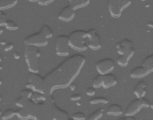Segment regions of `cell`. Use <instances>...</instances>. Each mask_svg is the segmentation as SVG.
<instances>
[{"instance_id": "6da1fadb", "label": "cell", "mask_w": 153, "mask_h": 120, "mask_svg": "<svg viewBox=\"0 0 153 120\" xmlns=\"http://www.w3.org/2000/svg\"><path fill=\"white\" fill-rule=\"evenodd\" d=\"M86 62V57L82 54H74L65 59L57 68L48 72L44 82L48 93L51 95L55 90L67 88L74 82Z\"/></svg>"}, {"instance_id": "7a4b0ae2", "label": "cell", "mask_w": 153, "mask_h": 120, "mask_svg": "<svg viewBox=\"0 0 153 120\" xmlns=\"http://www.w3.org/2000/svg\"><path fill=\"white\" fill-rule=\"evenodd\" d=\"M55 101L49 96L47 97V100L35 103L33 109H32L30 112V119L31 120H53L54 114V107Z\"/></svg>"}, {"instance_id": "3957f363", "label": "cell", "mask_w": 153, "mask_h": 120, "mask_svg": "<svg viewBox=\"0 0 153 120\" xmlns=\"http://www.w3.org/2000/svg\"><path fill=\"white\" fill-rule=\"evenodd\" d=\"M40 53L39 47L24 44V58L28 69L31 73H39V59L40 57Z\"/></svg>"}, {"instance_id": "277c9868", "label": "cell", "mask_w": 153, "mask_h": 120, "mask_svg": "<svg viewBox=\"0 0 153 120\" xmlns=\"http://www.w3.org/2000/svg\"><path fill=\"white\" fill-rule=\"evenodd\" d=\"M86 31L76 29L68 36V46L71 49L77 52H84L88 49L86 42Z\"/></svg>"}, {"instance_id": "5b68a950", "label": "cell", "mask_w": 153, "mask_h": 120, "mask_svg": "<svg viewBox=\"0 0 153 120\" xmlns=\"http://www.w3.org/2000/svg\"><path fill=\"white\" fill-rule=\"evenodd\" d=\"M26 88L32 90V92L42 94H46L48 93L44 82V78L39 73H31L29 79H28V83L26 84Z\"/></svg>"}, {"instance_id": "8992f818", "label": "cell", "mask_w": 153, "mask_h": 120, "mask_svg": "<svg viewBox=\"0 0 153 120\" xmlns=\"http://www.w3.org/2000/svg\"><path fill=\"white\" fill-rule=\"evenodd\" d=\"M132 4V0H108L107 8L111 17L118 19L122 16L124 11Z\"/></svg>"}, {"instance_id": "52a82bcc", "label": "cell", "mask_w": 153, "mask_h": 120, "mask_svg": "<svg viewBox=\"0 0 153 120\" xmlns=\"http://www.w3.org/2000/svg\"><path fill=\"white\" fill-rule=\"evenodd\" d=\"M149 101L145 98H136L135 100L132 101L131 103L128 105L124 115L126 117H133L137 113H139L142 109L143 108H149Z\"/></svg>"}, {"instance_id": "ba28073f", "label": "cell", "mask_w": 153, "mask_h": 120, "mask_svg": "<svg viewBox=\"0 0 153 120\" xmlns=\"http://www.w3.org/2000/svg\"><path fill=\"white\" fill-rule=\"evenodd\" d=\"M55 53L60 57H67L70 53V47L68 46V36L61 35L55 38Z\"/></svg>"}, {"instance_id": "9c48e42d", "label": "cell", "mask_w": 153, "mask_h": 120, "mask_svg": "<svg viewBox=\"0 0 153 120\" xmlns=\"http://www.w3.org/2000/svg\"><path fill=\"white\" fill-rule=\"evenodd\" d=\"M86 42H87V46L88 48L97 51L101 48L102 43H101V38L100 35L97 33L96 29L94 28H90L89 31H86Z\"/></svg>"}, {"instance_id": "30bf717a", "label": "cell", "mask_w": 153, "mask_h": 120, "mask_svg": "<svg viewBox=\"0 0 153 120\" xmlns=\"http://www.w3.org/2000/svg\"><path fill=\"white\" fill-rule=\"evenodd\" d=\"M24 44L27 46H33L36 47H44L48 44V39L45 38L39 32L34 33L32 35L28 36L23 40Z\"/></svg>"}, {"instance_id": "8fae6325", "label": "cell", "mask_w": 153, "mask_h": 120, "mask_svg": "<svg viewBox=\"0 0 153 120\" xmlns=\"http://www.w3.org/2000/svg\"><path fill=\"white\" fill-rule=\"evenodd\" d=\"M115 62L111 58H105L96 63V69L100 75L111 73L115 69Z\"/></svg>"}, {"instance_id": "7c38bea8", "label": "cell", "mask_w": 153, "mask_h": 120, "mask_svg": "<svg viewBox=\"0 0 153 120\" xmlns=\"http://www.w3.org/2000/svg\"><path fill=\"white\" fill-rule=\"evenodd\" d=\"M75 17V10L74 8H72L70 6H65L59 12L58 14V20L64 22H69L74 20V18Z\"/></svg>"}, {"instance_id": "4fadbf2b", "label": "cell", "mask_w": 153, "mask_h": 120, "mask_svg": "<svg viewBox=\"0 0 153 120\" xmlns=\"http://www.w3.org/2000/svg\"><path fill=\"white\" fill-rule=\"evenodd\" d=\"M117 78H116L115 75L108 73L106 75H102V85L104 89H108L110 87H113L117 85Z\"/></svg>"}, {"instance_id": "5bb4252c", "label": "cell", "mask_w": 153, "mask_h": 120, "mask_svg": "<svg viewBox=\"0 0 153 120\" xmlns=\"http://www.w3.org/2000/svg\"><path fill=\"white\" fill-rule=\"evenodd\" d=\"M134 53H135V50L133 47L130 50H128L126 53H124V54L119 55V57L117 58V64L120 67H126L130 62V60L134 55Z\"/></svg>"}, {"instance_id": "9a60e30c", "label": "cell", "mask_w": 153, "mask_h": 120, "mask_svg": "<svg viewBox=\"0 0 153 120\" xmlns=\"http://www.w3.org/2000/svg\"><path fill=\"white\" fill-rule=\"evenodd\" d=\"M150 72L149 70H147L145 68H143L142 66H140V67H136L134 69H133L130 73V77L132 78H145L147 77L148 75H149Z\"/></svg>"}, {"instance_id": "2e32d148", "label": "cell", "mask_w": 153, "mask_h": 120, "mask_svg": "<svg viewBox=\"0 0 153 120\" xmlns=\"http://www.w3.org/2000/svg\"><path fill=\"white\" fill-rule=\"evenodd\" d=\"M146 93V83L144 81L139 82L133 89V94L136 96V98H144Z\"/></svg>"}, {"instance_id": "e0dca14e", "label": "cell", "mask_w": 153, "mask_h": 120, "mask_svg": "<svg viewBox=\"0 0 153 120\" xmlns=\"http://www.w3.org/2000/svg\"><path fill=\"white\" fill-rule=\"evenodd\" d=\"M70 116L62 109H59L57 105L54 107V114H53V120H68Z\"/></svg>"}, {"instance_id": "ac0fdd59", "label": "cell", "mask_w": 153, "mask_h": 120, "mask_svg": "<svg viewBox=\"0 0 153 120\" xmlns=\"http://www.w3.org/2000/svg\"><path fill=\"white\" fill-rule=\"evenodd\" d=\"M91 1V0H68V3H69V6L76 11L77 9L84 8L88 6Z\"/></svg>"}, {"instance_id": "d6986e66", "label": "cell", "mask_w": 153, "mask_h": 120, "mask_svg": "<svg viewBox=\"0 0 153 120\" xmlns=\"http://www.w3.org/2000/svg\"><path fill=\"white\" fill-rule=\"evenodd\" d=\"M107 114L109 116L119 117L124 113L123 108L118 104H111L110 106L107 109Z\"/></svg>"}, {"instance_id": "ffe728a7", "label": "cell", "mask_w": 153, "mask_h": 120, "mask_svg": "<svg viewBox=\"0 0 153 120\" xmlns=\"http://www.w3.org/2000/svg\"><path fill=\"white\" fill-rule=\"evenodd\" d=\"M17 3L18 0H0V12L15 7Z\"/></svg>"}, {"instance_id": "44dd1931", "label": "cell", "mask_w": 153, "mask_h": 120, "mask_svg": "<svg viewBox=\"0 0 153 120\" xmlns=\"http://www.w3.org/2000/svg\"><path fill=\"white\" fill-rule=\"evenodd\" d=\"M39 32L47 39H50L53 37V31L47 24H44L42 27H41V28L39 29Z\"/></svg>"}, {"instance_id": "7402d4cb", "label": "cell", "mask_w": 153, "mask_h": 120, "mask_svg": "<svg viewBox=\"0 0 153 120\" xmlns=\"http://www.w3.org/2000/svg\"><path fill=\"white\" fill-rule=\"evenodd\" d=\"M143 68L149 70L150 73L153 72V55H149L143 60V62L142 64Z\"/></svg>"}, {"instance_id": "603a6c76", "label": "cell", "mask_w": 153, "mask_h": 120, "mask_svg": "<svg viewBox=\"0 0 153 120\" xmlns=\"http://www.w3.org/2000/svg\"><path fill=\"white\" fill-rule=\"evenodd\" d=\"M15 116L20 120H28V119H30L29 111H28L27 109H25V108H19V110L15 111Z\"/></svg>"}, {"instance_id": "cb8c5ba5", "label": "cell", "mask_w": 153, "mask_h": 120, "mask_svg": "<svg viewBox=\"0 0 153 120\" xmlns=\"http://www.w3.org/2000/svg\"><path fill=\"white\" fill-rule=\"evenodd\" d=\"M103 113H104V109H102V108L98 109L96 111L91 113L88 117H86L85 120H100L102 117Z\"/></svg>"}, {"instance_id": "d4e9b609", "label": "cell", "mask_w": 153, "mask_h": 120, "mask_svg": "<svg viewBox=\"0 0 153 120\" xmlns=\"http://www.w3.org/2000/svg\"><path fill=\"white\" fill-rule=\"evenodd\" d=\"M31 100H32L33 102H35V103H39V102H42V101H46V100H47V97L45 96V94L33 92V93H32V97H31Z\"/></svg>"}, {"instance_id": "484cf974", "label": "cell", "mask_w": 153, "mask_h": 120, "mask_svg": "<svg viewBox=\"0 0 153 120\" xmlns=\"http://www.w3.org/2000/svg\"><path fill=\"white\" fill-rule=\"evenodd\" d=\"M90 103H91V105H96V104H107V103H108V100H107V98L102 97V96H100V97H92V98L90 100Z\"/></svg>"}, {"instance_id": "4316f807", "label": "cell", "mask_w": 153, "mask_h": 120, "mask_svg": "<svg viewBox=\"0 0 153 120\" xmlns=\"http://www.w3.org/2000/svg\"><path fill=\"white\" fill-rule=\"evenodd\" d=\"M15 116V110L13 109H8L4 111V113L1 114V119L2 120H9Z\"/></svg>"}, {"instance_id": "83f0119b", "label": "cell", "mask_w": 153, "mask_h": 120, "mask_svg": "<svg viewBox=\"0 0 153 120\" xmlns=\"http://www.w3.org/2000/svg\"><path fill=\"white\" fill-rule=\"evenodd\" d=\"M5 27L6 29L8 31H17L19 28V26L16 22H15L13 21H6V24H5Z\"/></svg>"}, {"instance_id": "f1b7e54d", "label": "cell", "mask_w": 153, "mask_h": 120, "mask_svg": "<svg viewBox=\"0 0 153 120\" xmlns=\"http://www.w3.org/2000/svg\"><path fill=\"white\" fill-rule=\"evenodd\" d=\"M102 85V75H99L92 80V87L95 89H99Z\"/></svg>"}, {"instance_id": "f546056e", "label": "cell", "mask_w": 153, "mask_h": 120, "mask_svg": "<svg viewBox=\"0 0 153 120\" xmlns=\"http://www.w3.org/2000/svg\"><path fill=\"white\" fill-rule=\"evenodd\" d=\"M32 93L33 92L32 91V90L25 88V89H23V90H22V91H21L20 96H22L23 98H26V99H31V97L32 95Z\"/></svg>"}, {"instance_id": "4dcf8cb0", "label": "cell", "mask_w": 153, "mask_h": 120, "mask_svg": "<svg viewBox=\"0 0 153 120\" xmlns=\"http://www.w3.org/2000/svg\"><path fill=\"white\" fill-rule=\"evenodd\" d=\"M72 118L74 120H85L86 116H85L84 113H82V112H76L72 116Z\"/></svg>"}, {"instance_id": "1f68e13d", "label": "cell", "mask_w": 153, "mask_h": 120, "mask_svg": "<svg viewBox=\"0 0 153 120\" xmlns=\"http://www.w3.org/2000/svg\"><path fill=\"white\" fill-rule=\"evenodd\" d=\"M7 21V15L5 12H0V27H5V24Z\"/></svg>"}, {"instance_id": "d6a6232c", "label": "cell", "mask_w": 153, "mask_h": 120, "mask_svg": "<svg viewBox=\"0 0 153 120\" xmlns=\"http://www.w3.org/2000/svg\"><path fill=\"white\" fill-rule=\"evenodd\" d=\"M54 1H55V0H39L38 4H39V6H48V5H50V4H52Z\"/></svg>"}, {"instance_id": "836d02e7", "label": "cell", "mask_w": 153, "mask_h": 120, "mask_svg": "<svg viewBox=\"0 0 153 120\" xmlns=\"http://www.w3.org/2000/svg\"><path fill=\"white\" fill-rule=\"evenodd\" d=\"M86 94L88 96H94L96 94V89L94 87H88L86 89Z\"/></svg>"}, {"instance_id": "e575fe53", "label": "cell", "mask_w": 153, "mask_h": 120, "mask_svg": "<svg viewBox=\"0 0 153 120\" xmlns=\"http://www.w3.org/2000/svg\"><path fill=\"white\" fill-rule=\"evenodd\" d=\"M13 44L12 42H6V44L4 46V50L6 52H9L13 50Z\"/></svg>"}, {"instance_id": "d590c367", "label": "cell", "mask_w": 153, "mask_h": 120, "mask_svg": "<svg viewBox=\"0 0 153 120\" xmlns=\"http://www.w3.org/2000/svg\"><path fill=\"white\" fill-rule=\"evenodd\" d=\"M70 99H71V101H76V102H77V101H81V95L79 94H74L71 95Z\"/></svg>"}, {"instance_id": "8d00e7d4", "label": "cell", "mask_w": 153, "mask_h": 120, "mask_svg": "<svg viewBox=\"0 0 153 120\" xmlns=\"http://www.w3.org/2000/svg\"><path fill=\"white\" fill-rule=\"evenodd\" d=\"M13 58H15V60H19L21 58V54L18 51H15V52H13Z\"/></svg>"}, {"instance_id": "74e56055", "label": "cell", "mask_w": 153, "mask_h": 120, "mask_svg": "<svg viewBox=\"0 0 153 120\" xmlns=\"http://www.w3.org/2000/svg\"><path fill=\"white\" fill-rule=\"evenodd\" d=\"M119 120H135V118L133 117H123V118H120Z\"/></svg>"}, {"instance_id": "f35d334b", "label": "cell", "mask_w": 153, "mask_h": 120, "mask_svg": "<svg viewBox=\"0 0 153 120\" xmlns=\"http://www.w3.org/2000/svg\"><path fill=\"white\" fill-rule=\"evenodd\" d=\"M68 87H70V90H71V91H74V90H75V85L74 84V83H72L70 85H69Z\"/></svg>"}, {"instance_id": "ab89813d", "label": "cell", "mask_w": 153, "mask_h": 120, "mask_svg": "<svg viewBox=\"0 0 153 120\" xmlns=\"http://www.w3.org/2000/svg\"><path fill=\"white\" fill-rule=\"evenodd\" d=\"M3 32H4V28H3V27H0V35L3 34Z\"/></svg>"}, {"instance_id": "60d3db41", "label": "cell", "mask_w": 153, "mask_h": 120, "mask_svg": "<svg viewBox=\"0 0 153 120\" xmlns=\"http://www.w3.org/2000/svg\"><path fill=\"white\" fill-rule=\"evenodd\" d=\"M28 1H29V2H31V3H38V1H39V0H28Z\"/></svg>"}, {"instance_id": "b9f144b4", "label": "cell", "mask_w": 153, "mask_h": 120, "mask_svg": "<svg viewBox=\"0 0 153 120\" xmlns=\"http://www.w3.org/2000/svg\"><path fill=\"white\" fill-rule=\"evenodd\" d=\"M0 44H2V46H5V44H6V41H1V43H0Z\"/></svg>"}, {"instance_id": "7bdbcfd3", "label": "cell", "mask_w": 153, "mask_h": 120, "mask_svg": "<svg viewBox=\"0 0 153 120\" xmlns=\"http://www.w3.org/2000/svg\"><path fill=\"white\" fill-rule=\"evenodd\" d=\"M3 61V57H2V55H0V62H1Z\"/></svg>"}, {"instance_id": "ee69618b", "label": "cell", "mask_w": 153, "mask_h": 120, "mask_svg": "<svg viewBox=\"0 0 153 120\" xmlns=\"http://www.w3.org/2000/svg\"><path fill=\"white\" fill-rule=\"evenodd\" d=\"M2 84H3V80H2L1 78H0V85H1Z\"/></svg>"}, {"instance_id": "f6af8a7d", "label": "cell", "mask_w": 153, "mask_h": 120, "mask_svg": "<svg viewBox=\"0 0 153 120\" xmlns=\"http://www.w3.org/2000/svg\"><path fill=\"white\" fill-rule=\"evenodd\" d=\"M2 69H3V66H2L1 64H0V70H1Z\"/></svg>"}, {"instance_id": "bcb514c9", "label": "cell", "mask_w": 153, "mask_h": 120, "mask_svg": "<svg viewBox=\"0 0 153 120\" xmlns=\"http://www.w3.org/2000/svg\"><path fill=\"white\" fill-rule=\"evenodd\" d=\"M68 120H74V119H73L72 117H69V119H68Z\"/></svg>"}, {"instance_id": "7dc6e473", "label": "cell", "mask_w": 153, "mask_h": 120, "mask_svg": "<svg viewBox=\"0 0 153 120\" xmlns=\"http://www.w3.org/2000/svg\"><path fill=\"white\" fill-rule=\"evenodd\" d=\"M1 100H2V97H1V95H0V101H1Z\"/></svg>"}, {"instance_id": "c3c4849f", "label": "cell", "mask_w": 153, "mask_h": 120, "mask_svg": "<svg viewBox=\"0 0 153 120\" xmlns=\"http://www.w3.org/2000/svg\"><path fill=\"white\" fill-rule=\"evenodd\" d=\"M1 114H2V111H1V110H0V116H1Z\"/></svg>"}]
</instances>
